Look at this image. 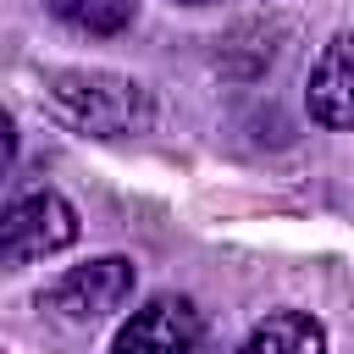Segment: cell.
I'll use <instances>...</instances> for the list:
<instances>
[{
	"label": "cell",
	"mask_w": 354,
	"mask_h": 354,
	"mask_svg": "<svg viewBox=\"0 0 354 354\" xmlns=\"http://www.w3.org/2000/svg\"><path fill=\"white\" fill-rule=\"evenodd\" d=\"M44 94L72 127H83L94 138H133V133H149V122H155L149 88L138 77H122L105 66H61L44 77Z\"/></svg>",
	"instance_id": "1"
},
{
	"label": "cell",
	"mask_w": 354,
	"mask_h": 354,
	"mask_svg": "<svg viewBox=\"0 0 354 354\" xmlns=\"http://www.w3.org/2000/svg\"><path fill=\"white\" fill-rule=\"evenodd\" d=\"M77 243V210L55 188H33L0 210V271H22Z\"/></svg>",
	"instance_id": "2"
},
{
	"label": "cell",
	"mask_w": 354,
	"mask_h": 354,
	"mask_svg": "<svg viewBox=\"0 0 354 354\" xmlns=\"http://www.w3.org/2000/svg\"><path fill=\"white\" fill-rule=\"evenodd\" d=\"M133 288H138L133 260H122V254H94V260H83V266L61 271V277L39 293V310L88 326V321H105L111 310H122V304L133 299Z\"/></svg>",
	"instance_id": "3"
},
{
	"label": "cell",
	"mask_w": 354,
	"mask_h": 354,
	"mask_svg": "<svg viewBox=\"0 0 354 354\" xmlns=\"http://www.w3.org/2000/svg\"><path fill=\"white\" fill-rule=\"evenodd\" d=\"M111 354H205V321L188 299L155 293L116 326Z\"/></svg>",
	"instance_id": "4"
},
{
	"label": "cell",
	"mask_w": 354,
	"mask_h": 354,
	"mask_svg": "<svg viewBox=\"0 0 354 354\" xmlns=\"http://www.w3.org/2000/svg\"><path fill=\"white\" fill-rule=\"evenodd\" d=\"M304 105H310V122H321L332 133H354V28L337 33L315 55Z\"/></svg>",
	"instance_id": "5"
},
{
	"label": "cell",
	"mask_w": 354,
	"mask_h": 354,
	"mask_svg": "<svg viewBox=\"0 0 354 354\" xmlns=\"http://www.w3.org/2000/svg\"><path fill=\"white\" fill-rule=\"evenodd\" d=\"M243 354H326V326L304 310H271L249 326Z\"/></svg>",
	"instance_id": "6"
},
{
	"label": "cell",
	"mask_w": 354,
	"mask_h": 354,
	"mask_svg": "<svg viewBox=\"0 0 354 354\" xmlns=\"http://www.w3.org/2000/svg\"><path fill=\"white\" fill-rule=\"evenodd\" d=\"M44 6H50V17H61L66 28L94 33V39L122 33L133 22V0H44Z\"/></svg>",
	"instance_id": "7"
},
{
	"label": "cell",
	"mask_w": 354,
	"mask_h": 354,
	"mask_svg": "<svg viewBox=\"0 0 354 354\" xmlns=\"http://www.w3.org/2000/svg\"><path fill=\"white\" fill-rule=\"evenodd\" d=\"M11 155H17V127H11V116L0 111V177H6V166H11Z\"/></svg>",
	"instance_id": "8"
},
{
	"label": "cell",
	"mask_w": 354,
	"mask_h": 354,
	"mask_svg": "<svg viewBox=\"0 0 354 354\" xmlns=\"http://www.w3.org/2000/svg\"><path fill=\"white\" fill-rule=\"evenodd\" d=\"M171 6H216V0H171Z\"/></svg>",
	"instance_id": "9"
}]
</instances>
